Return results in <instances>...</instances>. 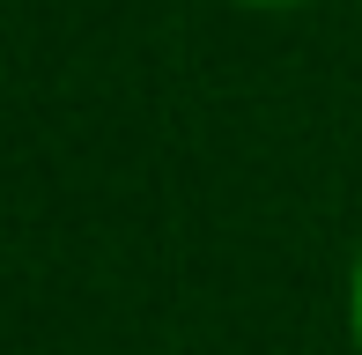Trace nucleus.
<instances>
[{"label":"nucleus","mask_w":362,"mask_h":355,"mask_svg":"<svg viewBox=\"0 0 362 355\" xmlns=\"http://www.w3.org/2000/svg\"><path fill=\"white\" fill-rule=\"evenodd\" d=\"M348 318H355V341H362V252H355V274H348Z\"/></svg>","instance_id":"f257e3e1"}]
</instances>
